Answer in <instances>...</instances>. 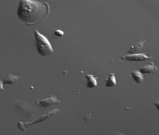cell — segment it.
I'll list each match as a JSON object with an SVG mask.
<instances>
[{"label":"cell","mask_w":159,"mask_h":135,"mask_svg":"<svg viewBox=\"0 0 159 135\" xmlns=\"http://www.w3.org/2000/svg\"><path fill=\"white\" fill-rule=\"evenodd\" d=\"M132 75L134 81L138 84L142 83V81L143 80V76L142 73L137 70L132 72Z\"/></svg>","instance_id":"cell-11"},{"label":"cell","mask_w":159,"mask_h":135,"mask_svg":"<svg viewBox=\"0 0 159 135\" xmlns=\"http://www.w3.org/2000/svg\"><path fill=\"white\" fill-rule=\"evenodd\" d=\"M153 105H156V108H157V109H159V101L156 100L154 103H153Z\"/></svg>","instance_id":"cell-14"},{"label":"cell","mask_w":159,"mask_h":135,"mask_svg":"<svg viewBox=\"0 0 159 135\" xmlns=\"http://www.w3.org/2000/svg\"><path fill=\"white\" fill-rule=\"evenodd\" d=\"M60 103L61 101L58 100L57 97L54 95L43 100H37L35 101V104H37V106L40 108H48L52 105L59 104Z\"/></svg>","instance_id":"cell-4"},{"label":"cell","mask_w":159,"mask_h":135,"mask_svg":"<svg viewBox=\"0 0 159 135\" xmlns=\"http://www.w3.org/2000/svg\"><path fill=\"white\" fill-rule=\"evenodd\" d=\"M157 70V66L153 63H150L146 66H143L140 69V72L143 74H152Z\"/></svg>","instance_id":"cell-6"},{"label":"cell","mask_w":159,"mask_h":135,"mask_svg":"<svg viewBox=\"0 0 159 135\" xmlns=\"http://www.w3.org/2000/svg\"><path fill=\"white\" fill-rule=\"evenodd\" d=\"M3 82L2 80H0V92H3L4 91V88H3Z\"/></svg>","instance_id":"cell-13"},{"label":"cell","mask_w":159,"mask_h":135,"mask_svg":"<svg viewBox=\"0 0 159 135\" xmlns=\"http://www.w3.org/2000/svg\"><path fill=\"white\" fill-rule=\"evenodd\" d=\"M111 135H125V134H123L122 133L120 132H114Z\"/></svg>","instance_id":"cell-15"},{"label":"cell","mask_w":159,"mask_h":135,"mask_svg":"<svg viewBox=\"0 0 159 135\" xmlns=\"http://www.w3.org/2000/svg\"><path fill=\"white\" fill-rule=\"evenodd\" d=\"M106 81V86L108 87H113L116 85V79L114 73H111L109 74V78Z\"/></svg>","instance_id":"cell-10"},{"label":"cell","mask_w":159,"mask_h":135,"mask_svg":"<svg viewBox=\"0 0 159 135\" xmlns=\"http://www.w3.org/2000/svg\"><path fill=\"white\" fill-rule=\"evenodd\" d=\"M21 77L19 75H9L5 78L2 80L3 84H12L17 82L21 79Z\"/></svg>","instance_id":"cell-8"},{"label":"cell","mask_w":159,"mask_h":135,"mask_svg":"<svg viewBox=\"0 0 159 135\" xmlns=\"http://www.w3.org/2000/svg\"><path fill=\"white\" fill-rule=\"evenodd\" d=\"M86 78L88 80V83H87V86L86 87L92 89L94 88L95 87L97 86V78L94 77L93 75H88L86 76Z\"/></svg>","instance_id":"cell-9"},{"label":"cell","mask_w":159,"mask_h":135,"mask_svg":"<svg viewBox=\"0 0 159 135\" xmlns=\"http://www.w3.org/2000/svg\"><path fill=\"white\" fill-rule=\"evenodd\" d=\"M152 58V57H148L145 54L125 55L121 57L122 60L127 61H142L151 59Z\"/></svg>","instance_id":"cell-5"},{"label":"cell","mask_w":159,"mask_h":135,"mask_svg":"<svg viewBox=\"0 0 159 135\" xmlns=\"http://www.w3.org/2000/svg\"><path fill=\"white\" fill-rule=\"evenodd\" d=\"M34 32L37 43V50L40 55L42 56H47L53 53V49L48 40L38 31L34 30Z\"/></svg>","instance_id":"cell-2"},{"label":"cell","mask_w":159,"mask_h":135,"mask_svg":"<svg viewBox=\"0 0 159 135\" xmlns=\"http://www.w3.org/2000/svg\"><path fill=\"white\" fill-rule=\"evenodd\" d=\"M60 111V110L58 109H55L52 110L51 112L47 113L46 114L41 116L40 117L37 119L36 120L34 121H32L30 122H20L17 124V127L18 128L22 130L23 131H25L26 129L28 128L29 127L31 126L33 124H38L42 122L43 121H45L47 119L51 117L52 116L55 115L57 112H58Z\"/></svg>","instance_id":"cell-3"},{"label":"cell","mask_w":159,"mask_h":135,"mask_svg":"<svg viewBox=\"0 0 159 135\" xmlns=\"http://www.w3.org/2000/svg\"><path fill=\"white\" fill-rule=\"evenodd\" d=\"M146 42V41L144 40L139 41L134 46H131L130 49L128 50L127 53L130 54H133L134 53L139 51L143 47Z\"/></svg>","instance_id":"cell-7"},{"label":"cell","mask_w":159,"mask_h":135,"mask_svg":"<svg viewBox=\"0 0 159 135\" xmlns=\"http://www.w3.org/2000/svg\"><path fill=\"white\" fill-rule=\"evenodd\" d=\"M49 12V6L47 2L22 0L18 7L17 15L26 25L34 26L45 20Z\"/></svg>","instance_id":"cell-1"},{"label":"cell","mask_w":159,"mask_h":135,"mask_svg":"<svg viewBox=\"0 0 159 135\" xmlns=\"http://www.w3.org/2000/svg\"><path fill=\"white\" fill-rule=\"evenodd\" d=\"M55 36L56 37H61L64 35V32L61 30H56L54 33Z\"/></svg>","instance_id":"cell-12"}]
</instances>
